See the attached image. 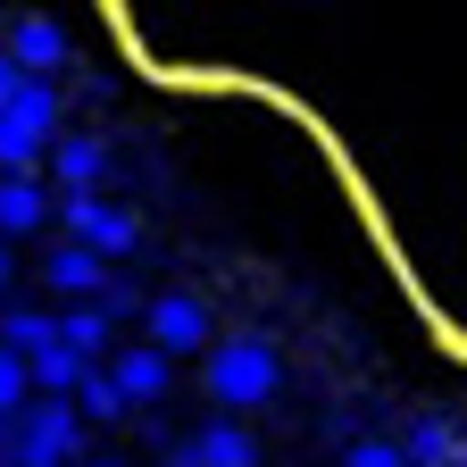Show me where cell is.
Listing matches in <instances>:
<instances>
[{
    "label": "cell",
    "mask_w": 467,
    "mask_h": 467,
    "mask_svg": "<svg viewBox=\"0 0 467 467\" xmlns=\"http://www.w3.org/2000/svg\"><path fill=\"white\" fill-rule=\"evenodd\" d=\"M201 451H209V467H259V442L234 426V418H217V426H201Z\"/></svg>",
    "instance_id": "obj_14"
},
{
    "label": "cell",
    "mask_w": 467,
    "mask_h": 467,
    "mask_svg": "<svg viewBox=\"0 0 467 467\" xmlns=\"http://www.w3.org/2000/svg\"><path fill=\"white\" fill-rule=\"evenodd\" d=\"M58 58H67V34H58V17H34V9H17V17H9V67H26V76H50Z\"/></svg>",
    "instance_id": "obj_5"
},
{
    "label": "cell",
    "mask_w": 467,
    "mask_h": 467,
    "mask_svg": "<svg viewBox=\"0 0 467 467\" xmlns=\"http://www.w3.org/2000/svg\"><path fill=\"white\" fill-rule=\"evenodd\" d=\"M459 467H467V442H459Z\"/></svg>",
    "instance_id": "obj_19"
},
{
    "label": "cell",
    "mask_w": 467,
    "mask_h": 467,
    "mask_svg": "<svg viewBox=\"0 0 467 467\" xmlns=\"http://www.w3.org/2000/svg\"><path fill=\"white\" fill-rule=\"evenodd\" d=\"M58 225H67V243H84L100 259H126L142 243V225L117 209V201H100V192H67V201H58Z\"/></svg>",
    "instance_id": "obj_3"
},
{
    "label": "cell",
    "mask_w": 467,
    "mask_h": 467,
    "mask_svg": "<svg viewBox=\"0 0 467 467\" xmlns=\"http://www.w3.org/2000/svg\"><path fill=\"white\" fill-rule=\"evenodd\" d=\"M26 384H34V359H17V350H0V409H9V426L26 418Z\"/></svg>",
    "instance_id": "obj_16"
},
{
    "label": "cell",
    "mask_w": 467,
    "mask_h": 467,
    "mask_svg": "<svg viewBox=\"0 0 467 467\" xmlns=\"http://www.w3.org/2000/svg\"><path fill=\"white\" fill-rule=\"evenodd\" d=\"M84 467H100V459H84Z\"/></svg>",
    "instance_id": "obj_20"
},
{
    "label": "cell",
    "mask_w": 467,
    "mask_h": 467,
    "mask_svg": "<svg viewBox=\"0 0 467 467\" xmlns=\"http://www.w3.org/2000/svg\"><path fill=\"white\" fill-rule=\"evenodd\" d=\"M50 175H58L67 192H100V175H109V142H100V134H58Z\"/></svg>",
    "instance_id": "obj_6"
},
{
    "label": "cell",
    "mask_w": 467,
    "mask_h": 467,
    "mask_svg": "<svg viewBox=\"0 0 467 467\" xmlns=\"http://www.w3.org/2000/svg\"><path fill=\"white\" fill-rule=\"evenodd\" d=\"M459 442H467V426L459 418H442V409H426V418H409V467H459Z\"/></svg>",
    "instance_id": "obj_7"
},
{
    "label": "cell",
    "mask_w": 467,
    "mask_h": 467,
    "mask_svg": "<svg viewBox=\"0 0 467 467\" xmlns=\"http://www.w3.org/2000/svg\"><path fill=\"white\" fill-rule=\"evenodd\" d=\"M159 467H209L201 434H184V442H159Z\"/></svg>",
    "instance_id": "obj_18"
},
{
    "label": "cell",
    "mask_w": 467,
    "mask_h": 467,
    "mask_svg": "<svg viewBox=\"0 0 467 467\" xmlns=\"http://www.w3.org/2000/svg\"><path fill=\"white\" fill-rule=\"evenodd\" d=\"M42 217H50V192L34 184V175H9V184H0V225H9V243H26Z\"/></svg>",
    "instance_id": "obj_11"
},
{
    "label": "cell",
    "mask_w": 467,
    "mask_h": 467,
    "mask_svg": "<svg viewBox=\"0 0 467 467\" xmlns=\"http://www.w3.org/2000/svg\"><path fill=\"white\" fill-rule=\"evenodd\" d=\"M84 376H92V359H76L67 342L34 359V384H42V400H76V392H84Z\"/></svg>",
    "instance_id": "obj_12"
},
{
    "label": "cell",
    "mask_w": 467,
    "mask_h": 467,
    "mask_svg": "<svg viewBox=\"0 0 467 467\" xmlns=\"http://www.w3.org/2000/svg\"><path fill=\"white\" fill-rule=\"evenodd\" d=\"M142 317H150V342L159 350H201L209 342V301H201V292H159Z\"/></svg>",
    "instance_id": "obj_4"
},
{
    "label": "cell",
    "mask_w": 467,
    "mask_h": 467,
    "mask_svg": "<svg viewBox=\"0 0 467 467\" xmlns=\"http://www.w3.org/2000/svg\"><path fill=\"white\" fill-rule=\"evenodd\" d=\"M58 342H67L76 359H92V368H109V359H117V350H109V309H100V301H84V309L58 317Z\"/></svg>",
    "instance_id": "obj_10"
},
{
    "label": "cell",
    "mask_w": 467,
    "mask_h": 467,
    "mask_svg": "<svg viewBox=\"0 0 467 467\" xmlns=\"http://www.w3.org/2000/svg\"><path fill=\"white\" fill-rule=\"evenodd\" d=\"M342 467H409V451H400V442H376V434H368V442H350V451H342Z\"/></svg>",
    "instance_id": "obj_17"
},
{
    "label": "cell",
    "mask_w": 467,
    "mask_h": 467,
    "mask_svg": "<svg viewBox=\"0 0 467 467\" xmlns=\"http://www.w3.org/2000/svg\"><path fill=\"white\" fill-rule=\"evenodd\" d=\"M84 409L76 400H34L26 418L9 426V467H58V459H76L84 451Z\"/></svg>",
    "instance_id": "obj_1"
},
{
    "label": "cell",
    "mask_w": 467,
    "mask_h": 467,
    "mask_svg": "<svg viewBox=\"0 0 467 467\" xmlns=\"http://www.w3.org/2000/svg\"><path fill=\"white\" fill-rule=\"evenodd\" d=\"M42 275H50L58 292H84V301H100V292L117 284V275H100V251H84V243H58Z\"/></svg>",
    "instance_id": "obj_9"
},
{
    "label": "cell",
    "mask_w": 467,
    "mask_h": 467,
    "mask_svg": "<svg viewBox=\"0 0 467 467\" xmlns=\"http://www.w3.org/2000/svg\"><path fill=\"white\" fill-rule=\"evenodd\" d=\"M76 409H84V418H100V426H109L117 409H126V384H117L109 368H92V376H84V392H76Z\"/></svg>",
    "instance_id": "obj_15"
},
{
    "label": "cell",
    "mask_w": 467,
    "mask_h": 467,
    "mask_svg": "<svg viewBox=\"0 0 467 467\" xmlns=\"http://www.w3.org/2000/svg\"><path fill=\"white\" fill-rule=\"evenodd\" d=\"M9 350H17V359H42V350H58V317L9 301Z\"/></svg>",
    "instance_id": "obj_13"
},
{
    "label": "cell",
    "mask_w": 467,
    "mask_h": 467,
    "mask_svg": "<svg viewBox=\"0 0 467 467\" xmlns=\"http://www.w3.org/2000/svg\"><path fill=\"white\" fill-rule=\"evenodd\" d=\"M167 359H175V350H159V342H134V350H117V359H109V376L126 384V400H159V392H167V376H175Z\"/></svg>",
    "instance_id": "obj_8"
},
{
    "label": "cell",
    "mask_w": 467,
    "mask_h": 467,
    "mask_svg": "<svg viewBox=\"0 0 467 467\" xmlns=\"http://www.w3.org/2000/svg\"><path fill=\"white\" fill-rule=\"evenodd\" d=\"M275 384H284V368H275L267 342L243 334V342H217V350H209V392H217L225 409H251V400H267Z\"/></svg>",
    "instance_id": "obj_2"
}]
</instances>
